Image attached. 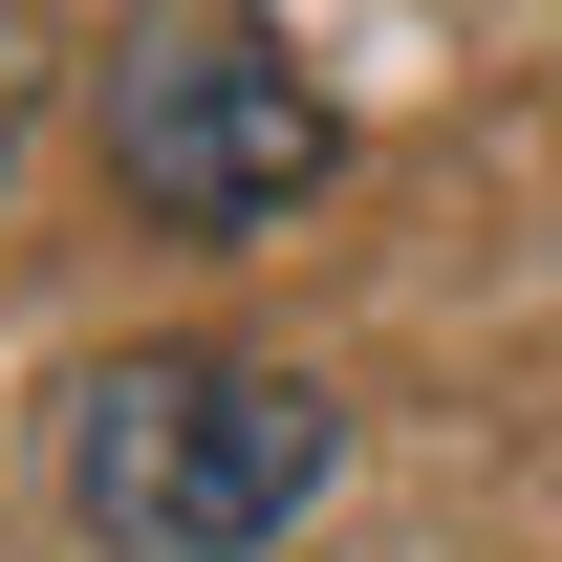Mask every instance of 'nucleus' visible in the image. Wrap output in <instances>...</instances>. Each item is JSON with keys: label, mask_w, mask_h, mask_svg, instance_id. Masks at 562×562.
<instances>
[{"label": "nucleus", "mask_w": 562, "mask_h": 562, "mask_svg": "<svg viewBox=\"0 0 562 562\" xmlns=\"http://www.w3.org/2000/svg\"><path fill=\"white\" fill-rule=\"evenodd\" d=\"M347 476V412L260 347H109L66 390V519L109 562H281Z\"/></svg>", "instance_id": "nucleus-1"}, {"label": "nucleus", "mask_w": 562, "mask_h": 562, "mask_svg": "<svg viewBox=\"0 0 562 562\" xmlns=\"http://www.w3.org/2000/svg\"><path fill=\"white\" fill-rule=\"evenodd\" d=\"M87 109H109L131 216H173V238H281L325 195V151H347V109L303 87V44L260 0H131V44L87 66Z\"/></svg>", "instance_id": "nucleus-2"}, {"label": "nucleus", "mask_w": 562, "mask_h": 562, "mask_svg": "<svg viewBox=\"0 0 562 562\" xmlns=\"http://www.w3.org/2000/svg\"><path fill=\"white\" fill-rule=\"evenodd\" d=\"M22 109H44V22L0 0V151H22Z\"/></svg>", "instance_id": "nucleus-3"}]
</instances>
